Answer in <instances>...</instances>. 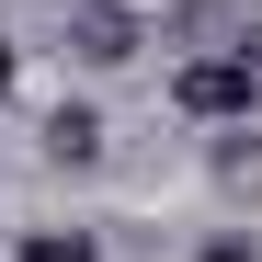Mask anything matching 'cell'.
Listing matches in <instances>:
<instances>
[{
  "mask_svg": "<svg viewBox=\"0 0 262 262\" xmlns=\"http://www.w3.org/2000/svg\"><path fill=\"white\" fill-rule=\"evenodd\" d=\"M194 262H262V228H216V239H205Z\"/></svg>",
  "mask_w": 262,
  "mask_h": 262,
  "instance_id": "obj_5",
  "label": "cell"
},
{
  "mask_svg": "<svg viewBox=\"0 0 262 262\" xmlns=\"http://www.w3.org/2000/svg\"><path fill=\"white\" fill-rule=\"evenodd\" d=\"M0 92H12V46H0Z\"/></svg>",
  "mask_w": 262,
  "mask_h": 262,
  "instance_id": "obj_6",
  "label": "cell"
},
{
  "mask_svg": "<svg viewBox=\"0 0 262 262\" xmlns=\"http://www.w3.org/2000/svg\"><path fill=\"white\" fill-rule=\"evenodd\" d=\"M205 171H216L228 194H262V125H228V137L205 148Z\"/></svg>",
  "mask_w": 262,
  "mask_h": 262,
  "instance_id": "obj_3",
  "label": "cell"
},
{
  "mask_svg": "<svg viewBox=\"0 0 262 262\" xmlns=\"http://www.w3.org/2000/svg\"><path fill=\"white\" fill-rule=\"evenodd\" d=\"M46 160H57V171H92V160H103V114H92V103H57V114H46Z\"/></svg>",
  "mask_w": 262,
  "mask_h": 262,
  "instance_id": "obj_2",
  "label": "cell"
},
{
  "mask_svg": "<svg viewBox=\"0 0 262 262\" xmlns=\"http://www.w3.org/2000/svg\"><path fill=\"white\" fill-rule=\"evenodd\" d=\"M137 46H148V12H137V0H69V57L80 69H125Z\"/></svg>",
  "mask_w": 262,
  "mask_h": 262,
  "instance_id": "obj_1",
  "label": "cell"
},
{
  "mask_svg": "<svg viewBox=\"0 0 262 262\" xmlns=\"http://www.w3.org/2000/svg\"><path fill=\"white\" fill-rule=\"evenodd\" d=\"M12 262H103V239H92V228H23Z\"/></svg>",
  "mask_w": 262,
  "mask_h": 262,
  "instance_id": "obj_4",
  "label": "cell"
}]
</instances>
